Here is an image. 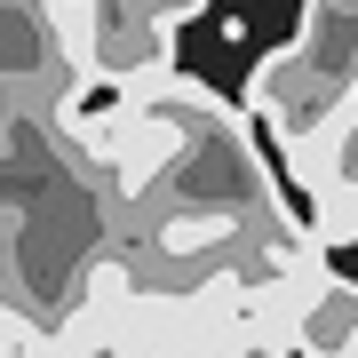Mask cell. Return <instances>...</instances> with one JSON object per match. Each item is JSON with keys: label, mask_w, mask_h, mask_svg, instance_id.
I'll use <instances>...</instances> for the list:
<instances>
[{"label": "cell", "mask_w": 358, "mask_h": 358, "mask_svg": "<svg viewBox=\"0 0 358 358\" xmlns=\"http://www.w3.org/2000/svg\"><path fill=\"white\" fill-rule=\"evenodd\" d=\"M287 48L303 56V72L319 80L327 96H350L358 88V0H310L303 32H294Z\"/></svg>", "instance_id": "cell-1"}, {"label": "cell", "mask_w": 358, "mask_h": 358, "mask_svg": "<svg viewBox=\"0 0 358 358\" xmlns=\"http://www.w3.org/2000/svg\"><path fill=\"white\" fill-rule=\"evenodd\" d=\"M287 350H303V358H358V287L327 271V279L310 287V303L294 310Z\"/></svg>", "instance_id": "cell-2"}, {"label": "cell", "mask_w": 358, "mask_h": 358, "mask_svg": "<svg viewBox=\"0 0 358 358\" xmlns=\"http://www.w3.org/2000/svg\"><path fill=\"white\" fill-rule=\"evenodd\" d=\"M310 239L319 247H350L358 239V176H343V167H334L327 183H310Z\"/></svg>", "instance_id": "cell-3"}, {"label": "cell", "mask_w": 358, "mask_h": 358, "mask_svg": "<svg viewBox=\"0 0 358 358\" xmlns=\"http://www.w3.org/2000/svg\"><path fill=\"white\" fill-rule=\"evenodd\" d=\"M231 239H239V215H215V207H183L176 223H159V247L183 263L207 255V247H231Z\"/></svg>", "instance_id": "cell-4"}, {"label": "cell", "mask_w": 358, "mask_h": 358, "mask_svg": "<svg viewBox=\"0 0 358 358\" xmlns=\"http://www.w3.org/2000/svg\"><path fill=\"white\" fill-rule=\"evenodd\" d=\"M231 358H287L279 334H247V343H231Z\"/></svg>", "instance_id": "cell-5"}, {"label": "cell", "mask_w": 358, "mask_h": 358, "mask_svg": "<svg viewBox=\"0 0 358 358\" xmlns=\"http://www.w3.org/2000/svg\"><path fill=\"white\" fill-rule=\"evenodd\" d=\"M343 176H358V136H350V143H343Z\"/></svg>", "instance_id": "cell-6"}, {"label": "cell", "mask_w": 358, "mask_h": 358, "mask_svg": "<svg viewBox=\"0 0 358 358\" xmlns=\"http://www.w3.org/2000/svg\"><path fill=\"white\" fill-rule=\"evenodd\" d=\"M0 271H8V215H0Z\"/></svg>", "instance_id": "cell-7"}]
</instances>
